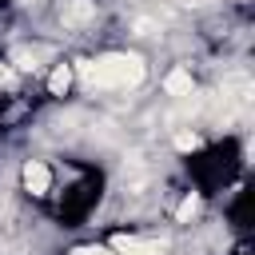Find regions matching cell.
Wrapping results in <instances>:
<instances>
[{"label":"cell","mask_w":255,"mask_h":255,"mask_svg":"<svg viewBox=\"0 0 255 255\" xmlns=\"http://www.w3.org/2000/svg\"><path fill=\"white\" fill-rule=\"evenodd\" d=\"M80 76L96 88H135L143 80V60L128 56V52H112V56H100V60H84Z\"/></svg>","instance_id":"6da1fadb"},{"label":"cell","mask_w":255,"mask_h":255,"mask_svg":"<svg viewBox=\"0 0 255 255\" xmlns=\"http://www.w3.org/2000/svg\"><path fill=\"white\" fill-rule=\"evenodd\" d=\"M20 179H24V191H32V195H44L52 187V175H48V167L40 159H28L24 171H20Z\"/></svg>","instance_id":"7a4b0ae2"},{"label":"cell","mask_w":255,"mask_h":255,"mask_svg":"<svg viewBox=\"0 0 255 255\" xmlns=\"http://www.w3.org/2000/svg\"><path fill=\"white\" fill-rule=\"evenodd\" d=\"M92 16H96L92 0H64V4H60V20H64L68 28H76V24H88Z\"/></svg>","instance_id":"3957f363"},{"label":"cell","mask_w":255,"mask_h":255,"mask_svg":"<svg viewBox=\"0 0 255 255\" xmlns=\"http://www.w3.org/2000/svg\"><path fill=\"white\" fill-rule=\"evenodd\" d=\"M163 88H167L171 96H191V72H183V68H175V72H167V80H163Z\"/></svg>","instance_id":"277c9868"},{"label":"cell","mask_w":255,"mask_h":255,"mask_svg":"<svg viewBox=\"0 0 255 255\" xmlns=\"http://www.w3.org/2000/svg\"><path fill=\"white\" fill-rule=\"evenodd\" d=\"M68 84H72V68H68V64H60V68L48 76V92H52V96H64V92H68Z\"/></svg>","instance_id":"5b68a950"},{"label":"cell","mask_w":255,"mask_h":255,"mask_svg":"<svg viewBox=\"0 0 255 255\" xmlns=\"http://www.w3.org/2000/svg\"><path fill=\"white\" fill-rule=\"evenodd\" d=\"M199 203H203V199H199V195L191 191V195H187V199H183V203L175 207V219H179V223H187V219H195V211H199Z\"/></svg>","instance_id":"8992f818"},{"label":"cell","mask_w":255,"mask_h":255,"mask_svg":"<svg viewBox=\"0 0 255 255\" xmlns=\"http://www.w3.org/2000/svg\"><path fill=\"white\" fill-rule=\"evenodd\" d=\"M175 147H179V151H195V147H199V135H195V131H179V135H175Z\"/></svg>","instance_id":"52a82bcc"},{"label":"cell","mask_w":255,"mask_h":255,"mask_svg":"<svg viewBox=\"0 0 255 255\" xmlns=\"http://www.w3.org/2000/svg\"><path fill=\"white\" fill-rule=\"evenodd\" d=\"M12 60H16V68H24V72H32V68H36V56H32V52H24V48H16V56H12Z\"/></svg>","instance_id":"ba28073f"},{"label":"cell","mask_w":255,"mask_h":255,"mask_svg":"<svg viewBox=\"0 0 255 255\" xmlns=\"http://www.w3.org/2000/svg\"><path fill=\"white\" fill-rule=\"evenodd\" d=\"M72 255H116L112 247H76Z\"/></svg>","instance_id":"9c48e42d"},{"label":"cell","mask_w":255,"mask_h":255,"mask_svg":"<svg viewBox=\"0 0 255 255\" xmlns=\"http://www.w3.org/2000/svg\"><path fill=\"white\" fill-rule=\"evenodd\" d=\"M155 32V20H135V36H151Z\"/></svg>","instance_id":"30bf717a"},{"label":"cell","mask_w":255,"mask_h":255,"mask_svg":"<svg viewBox=\"0 0 255 255\" xmlns=\"http://www.w3.org/2000/svg\"><path fill=\"white\" fill-rule=\"evenodd\" d=\"M0 80H8V68H0Z\"/></svg>","instance_id":"8fae6325"},{"label":"cell","mask_w":255,"mask_h":255,"mask_svg":"<svg viewBox=\"0 0 255 255\" xmlns=\"http://www.w3.org/2000/svg\"><path fill=\"white\" fill-rule=\"evenodd\" d=\"M24 4H36V0H24Z\"/></svg>","instance_id":"7c38bea8"}]
</instances>
